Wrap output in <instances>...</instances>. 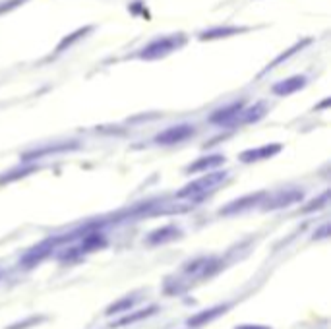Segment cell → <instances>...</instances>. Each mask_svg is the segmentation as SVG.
Masks as SVG:
<instances>
[{
  "label": "cell",
  "mask_w": 331,
  "mask_h": 329,
  "mask_svg": "<svg viewBox=\"0 0 331 329\" xmlns=\"http://www.w3.org/2000/svg\"><path fill=\"white\" fill-rule=\"evenodd\" d=\"M225 178V172H209L207 176L188 184L182 192H178V198H186V196H200V194H206L207 190H211L217 182H221Z\"/></svg>",
  "instance_id": "obj_1"
},
{
  "label": "cell",
  "mask_w": 331,
  "mask_h": 329,
  "mask_svg": "<svg viewBox=\"0 0 331 329\" xmlns=\"http://www.w3.org/2000/svg\"><path fill=\"white\" fill-rule=\"evenodd\" d=\"M194 134V128L192 126H188V124H180V126H172V128H168L165 130L163 134H159L155 140L159 142V144H176V142H182V140H186L188 136H192Z\"/></svg>",
  "instance_id": "obj_2"
},
{
  "label": "cell",
  "mask_w": 331,
  "mask_h": 329,
  "mask_svg": "<svg viewBox=\"0 0 331 329\" xmlns=\"http://www.w3.org/2000/svg\"><path fill=\"white\" fill-rule=\"evenodd\" d=\"M281 149V145H266V147H260V149H252V151H244L242 153V161H258V159H266V157H271L275 155L277 151Z\"/></svg>",
  "instance_id": "obj_3"
},
{
  "label": "cell",
  "mask_w": 331,
  "mask_h": 329,
  "mask_svg": "<svg viewBox=\"0 0 331 329\" xmlns=\"http://www.w3.org/2000/svg\"><path fill=\"white\" fill-rule=\"evenodd\" d=\"M176 43L172 39H163V41H155L153 45H149L145 51H144V58H155V56H161L168 53Z\"/></svg>",
  "instance_id": "obj_4"
},
{
  "label": "cell",
  "mask_w": 331,
  "mask_h": 329,
  "mask_svg": "<svg viewBox=\"0 0 331 329\" xmlns=\"http://www.w3.org/2000/svg\"><path fill=\"white\" fill-rule=\"evenodd\" d=\"M302 85H304V78L296 76V78H290V80H287V82L277 83L275 87H273V91L279 93V95H287V93H292V91L300 89Z\"/></svg>",
  "instance_id": "obj_5"
},
{
  "label": "cell",
  "mask_w": 331,
  "mask_h": 329,
  "mask_svg": "<svg viewBox=\"0 0 331 329\" xmlns=\"http://www.w3.org/2000/svg\"><path fill=\"white\" fill-rule=\"evenodd\" d=\"M240 109H242V105L236 103V105H232V107H228V109L215 112V114L211 116V120H213V122H228L230 118H236V114L240 112Z\"/></svg>",
  "instance_id": "obj_6"
},
{
  "label": "cell",
  "mask_w": 331,
  "mask_h": 329,
  "mask_svg": "<svg viewBox=\"0 0 331 329\" xmlns=\"http://www.w3.org/2000/svg\"><path fill=\"white\" fill-rule=\"evenodd\" d=\"M225 161V157H221V155H213V157H207V159H202V161H198L196 164H192L190 166V172L192 170H200V168H209V166H217Z\"/></svg>",
  "instance_id": "obj_7"
},
{
  "label": "cell",
  "mask_w": 331,
  "mask_h": 329,
  "mask_svg": "<svg viewBox=\"0 0 331 329\" xmlns=\"http://www.w3.org/2000/svg\"><path fill=\"white\" fill-rule=\"evenodd\" d=\"M221 310L225 312V306H223V308H215V310H209L207 314H202V316H198V318H194V320H190L188 324H190V326H200V324H204L206 320L209 322L211 318H215V316H219V314H221Z\"/></svg>",
  "instance_id": "obj_8"
},
{
  "label": "cell",
  "mask_w": 331,
  "mask_h": 329,
  "mask_svg": "<svg viewBox=\"0 0 331 329\" xmlns=\"http://www.w3.org/2000/svg\"><path fill=\"white\" fill-rule=\"evenodd\" d=\"M132 304H134V300H132V298H126V300L118 302L116 306H112V308H109V314H116V312H120V310L128 308V306H132Z\"/></svg>",
  "instance_id": "obj_9"
}]
</instances>
